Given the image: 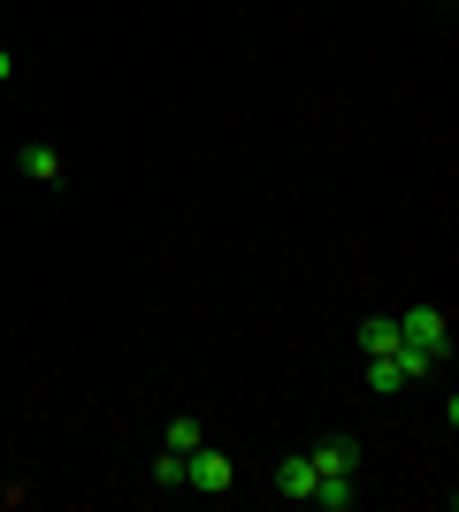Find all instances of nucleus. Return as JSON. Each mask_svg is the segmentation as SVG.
Here are the masks:
<instances>
[{"mask_svg":"<svg viewBox=\"0 0 459 512\" xmlns=\"http://www.w3.org/2000/svg\"><path fill=\"white\" fill-rule=\"evenodd\" d=\"M306 467H314V497H306V505L345 512L352 497H360V444H352V436H329V444H314V451H306Z\"/></svg>","mask_w":459,"mask_h":512,"instance_id":"1","label":"nucleus"},{"mask_svg":"<svg viewBox=\"0 0 459 512\" xmlns=\"http://www.w3.org/2000/svg\"><path fill=\"white\" fill-rule=\"evenodd\" d=\"M452 360V329H444L437 306H406L398 314V367H406V383L414 375H429V367Z\"/></svg>","mask_w":459,"mask_h":512,"instance_id":"2","label":"nucleus"},{"mask_svg":"<svg viewBox=\"0 0 459 512\" xmlns=\"http://www.w3.org/2000/svg\"><path fill=\"white\" fill-rule=\"evenodd\" d=\"M184 490L222 497V490H238V467H230V459H222L215 444H192V451H184Z\"/></svg>","mask_w":459,"mask_h":512,"instance_id":"3","label":"nucleus"},{"mask_svg":"<svg viewBox=\"0 0 459 512\" xmlns=\"http://www.w3.org/2000/svg\"><path fill=\"white\" fill-rule=\"evenodd\" d=\"M360 352H368V360H391L398 352V314H368L360 321Z\"/></svg>","mask_w":459,"mask_h":512,"instance_id":"4","label":"nucleus"},{"mask_svg":"<svg viewBox=\"0 0 459 512\" xmlns=\"http://www.w3.org/2000/svg\"><path fill=\"white\" fill-rule=\"evenodd\" d=\"M276 497H291V505H306V497H314V467H306V451H291L284 467H276Z\"/></svg>","mask_w":459,"mask_h":512,"instance_id":"5","label":"nucleus"},{"mask_svg":"<svg viewBox=\"0 0 459 512\" xmlns=\"http://www.w3.org/2000/svg\"><path fill=\"white\" fill-rule=\"evenodd\" d=\"M23 176H31V184H54V176H62V153H54V146H31V153H23Z\"/></svg>","mask_w":459,"mask_h":512,"instance_id":"6","label":"nucleus"},{"mask_svg":"<svg viewBox=\"0 0 459 512\" xmlns=\"http://www.w3.org/2000/svg\"><path fill=\"white\" fill-rule=\"evenodd\" d=\"M153 482H161V490H184V451H161V459H153Z\"/></svg>","mask_w":459,"mask_h":512,"instance_id":"7","label":"nucleus"},{"mask_svg":"<svg viewBox=\"0 0 459 512\" xmlns=\"http://www.w3.org/2000/svg\"><path fill=\"white\" fill-rule=\"evenodd\" d=\"M192 444H207V436H199L192 413H176V421H169V451H192Z\"/></svg>","mask_w":459,"mask_h":512,"instance_id":"8","label":"nucleus"},{"mask_svg":"<svg viewBox=\"0 0 459 512\" xmlns=\"http://www.w3.org/2000/svg\"><path fill=\"white\" fill-rule=\"evenodd\" d=\"M8 77H16V54H8V46H0V85H8Z\"/></svg>","mask_w":459,"mask_h":512,"instance_id":"9","label":"nucleus"},{"mask_svg":"<svg viewBox=\"0 0 459 512\" xmlns=\"http://www.w3.org/2000/svg\"><path fill=\"white\" fill-rule=\"evenodd\" d=\"M444 8H452V0H444Z\"/></svg>","mask_w":459,"mask_h":512,"instance_id":"10","label":"nucleus"}]
</instances>
